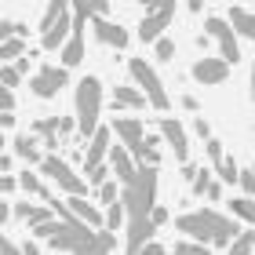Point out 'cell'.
Listing matches in <instances>:
<instances>
[{"label":"cell","instance_id":"47","mask_svg":"<svg viewBox=\"0 0 255 255\" xmlns=\"http://www.w3.org/2000/svg\"><path fill=\"white\" fill-rule=\"evenodd\" d=\"M7 37H15V22H0V40H7Z\"/></svg>","mask_w":255,"mask_h":255},{"label":"cell","instance_id":"31","mask_svg":"<svg viewBox=\"0 0 255 255\" xmlns=\"http://www.w3.org/2000/svg\"><path fill=\"white\" fill-rule=\"evenodd\" d=\"M190 182H193V193H197V197H204V190H208V182H212V171H208V168H197Z\"/></svg>","mask_w":255,"mask_h":255},{"label":"cell","instance_id":"20","mask_svg":"<svg viewBox=\"0 0 255 255\" xmlns=\"http://www.w3.org/2000/svg\"><path fill=\"white\" fill-rule=\"evenodd\" d=\"M33 135H40V142L55 149V135H59V117H40L37 124H33Z\"/></svg>","mask_w":255,"mask_h":255},{"label":"cell","instance_id":"1","mask_svg":"<svg viewBox=\"0 0 255 255\" xmlns=\"http://www.w3.org/2000/svg\"><path fill=\"white\" fill-rule=\"evenodd\" d=\"M157 201V164H135V175L124 182L121 190V204H124V219H128V252H138L142 241H149L153 223H149V208Z\"/></svg>","mask_w":255,"mask_h":255},{"label":"cell","instance_id":"34","mask_svg":"<svg viewBox=\"0 0 255 255\" xmlns=\"http://www.w3.org/2000/svg\"><path fill=\"white\" fill-rule=\"evenodd\" d=\"M117 197H121V190L113 186L110 179H102V182H99V201H106V204H110V201H117Z\"/></svg>","mask_w":255,"mask_h":255},{"label":"cell","instance_id":"6","mask_svg":"<svg viewBox=\"0 0 255 255\" xmlns=\"http://www.w3.org/2000/svg\"><path fill=\"white\" fill-rule=\"evenodd\" d=\"M84 26H88V15L84 11H73V22H69V33L62 40V66L73 69L84 62Z\"/></svg>","mask_w":255,"mask_h":255},{"label":"cell","instance_id":"51","mask_svg":"<svg viewBox=\"0 0 255 255\" xmlns=\"http://www.w3.org/2000/svg\"><path fill=\"white\" fill-rule=\"evenodd\" d=\"M15 69H18L22 77H26V73H29V59H18V62H15Z\"/></svg>","mask_w":255,"mask_h":255},{"label":"cell","instance_id":"21","mask_svg":"<svg viewBox=\"0 0 255 255\" xmlns=\"http://www.w3.org/2000/svg\"><path fill=\"white\" fill-rule=\"evenodd\" d=\"M234 255H248L255 248V230H237L234 237H230V245H226Z\"/></svg>","mask_w":255,"mask_h":255},{"label":"cell","instance_id":"15","mask_svg":"<svg viewBox=\"0 0 255 255\" xmlns=\"http://www.w3.org/2000/svg\"><path fill=\"white\" fill-rule=\"evenodd\" d=\"M106 157H110V171H113V175H117L121 182H128V179L135 175V157L128 153L124 146H113V142H110V149H106Z\"/></svg>","mask_w":255,"mask_h":255},{"label":"cell","instance_id":"29","mask_svg":"<svg viewBox=\"0 0 255 255\" xmlns=\"http://www.w3.org/2000/svg\"><path fill=\"white\" fill-rule=\"evenodd\" d=\"M171 252H175V255H208L212 248H208L204 241H179V245L171 248Z\"/></svg>","mask_w":255,"mask_h":255},{"label":"cell","instance_id":"36","mask_svg":"<svg viewBox=\"0 0 255 255\" xmlns=\"http://www.w3.org/2000/svg\"><path fill=\"white\" fill-rule=\"evenodd\" d=\"M84 171H88V179L95 182V186H99L102 179H110V164H91V168H84Z\"/></svg>","mask_w":255,"mask_h":255},{"label":"cell","instance_id":"52","mask_svg":"<svg viewBox=\"0 0 255 255\" xmlns=\"http://www.w3.org/2000/svg\"><path fill=\"white\" fill-rule=\"evenodd\" d=\"M201 4H204V0H190V11H201Z\"/></svg>","mask_w":255,"mask_h":255},{"label":"cell","instance_id":"46","mask_svg":"<svg viewBox=\"0 0 255 255\" xmlns=\"http://www.w3.org/2000/svg\"><path fill=\"white\" fill-rule=\"evenodd\" d=\"M193 131L201 135V138H208V135H212V128H208V121H201V117H197V124H193Z\"/></svg>","mask_w":255,"mask_h":255},{"label":"cell","instance_id":"44","mask_svg":"<svg viewBox=\"0 0 255 255\" xmlns=\"http://www.w3.org/2000/svg\"><path fill=\"white\" fill-rule=\"evenodd\" d=\"M11 124H15V113H11V110H0V131L11 128Z\"/></svg>","mask_w":255,"mask_h":255},{"label":"cell","instance_id":"18","mask_svg":"<svg viewBox=\"0 0 255 255\" xmlns=\"http://www.w3.org/2000/svg\"><path fill=\"white\" fill-rule=\"evenodd\" d=\"M113 102L124 106V110H142L146 106V95L138 88H131V84H121V88H113Z\"/></svg>","mask_w":255,"mask_h":255},{"label":"cell","instance_id":"22","mask_svg":"<svg viewBox=\"0 0 255 255\" xmlns=\"http://www.w3.org/2000/svg\"><path fill=\"white\" fill-rule=\"evenodd\" d=\"M15 153H18L22 160H29V164H37V160H40L37 138H33V135H18V138H15Z\"/></svg>","mask_w":255,"mask_h":255},{"label":"cell","instance_id":"2","mask_svg":"<svg viewBox=\"0 0 255 255\" xmlns=\"http://www.w3.org/2000/svg\"><path fill=\"white\" fill-rule=\"evenodd\" d=\"M175 226L182 230V234H190L193 241H204L208 248H226V245H230V237H234L237 230H241L234 219L219 215V212H212V208L179 215V219H175Z\"/></svg>","mask_w":255,"mask_h":255},{"label":"cell","instance_id":"16","mask_svg":"<svg viewBox=\"0 0 255 255\" xmlns=\"http://www.w3.org/2000/svg\"><path fill=\"white\" fill-rule=\"evenodd\" d=\"M66 208H69V212H73L77 219H84L91 230H99V226H102V212H99L95 204H88V201H84V193H69Z\"/></svg>","mask_w":255,"mask_h":255},{"label":"cell","instance_id":"33","mask_svg":"<svg viewBox=\"0 0 255 255\" xmlns=\"http://www.w3.org/2000/svg\"><path fill=\"white\" fill-rule=\"evenodd\" d=\"M226 157V149H223V142H219V138H212L208 135V160H212V168L219 164V160Z\"/></svg>","mask_w":255,"mask_h":255},{"label":"cell","instance_id":"24","mask_svg":"<svg viewBox=\"0 0 255 255\" xmlns=\"http://www.w3.org/2000/svg\"><path fill=\"white\" fill-rule=\"evenodd\" d=\"M157 160H160L157 138L153 135H142V142H138V164H157Z\"/></svg>","mask_w":255,"mask_h":255},{"label":"cell","instance_id":"42","mask_svg":"<svg viewBox=\"0 0 255 255\" xmlns=\"http://www.w3.org/2000/svg\"><path fill=\"white\" fill-rule=\"evenodd\" d=\"M73 131H77V121H69V117H66V121H59V135H62V138H69Z\"/></svg>","mask_w":255,"mask_h":255},{"label":"cell","instance_id":"19","mask_svg":"<svg viewBox=\"0 0 255 255\" xmlns=\"http://www.w3.org/2000/svg\"><path fill=\"white\" fill-rule=\"evenodd\" d=\"M230 29L241 37H255V18L248 7H230Z\"/></svg>","mask_w":255,"mask_h":255},{"label":"cell","instance_id":"37","mask_svg":"<svg viewBox=\"0 0 255 255\" xmlns=\"http://www.w3.org/2000/svg\"><path fill=\"white\" fill-rule=\"evenodd\" d=\"M18 80H22V73H18V69H15V66H4V69H0V84H7V88H15V84H18Z\"/></svg>","mask_w":255,"mask_h":255},{"label":"cell","instance_id":"7","mask_svg":"<svg viewBox=\"0 0 255 255\" xmlns=\"http://www.w3.org/2000/svg\"><path fill=\"white\" fill-rule=\"evenodd\" d=\"M66 84H69V69L66 66H40L37 73H33V80H29V88H33L37 99H55Z\"/></svg>","mask_w":255,"mask_h":255},{"label":"cell","instance_id":"50","mask_svg":"<svg viewBox=\"0 0 255 255\" xmlns=\"http://www.w3.org/2000/svg\"><path fill=\"white\" fill-rule=\"evenodd\" d=\"M7 219H11V204L0 201V223H7Z\"/></svg>","mask_w":255,"mask_h":255},{"label":"cell","instance_id":"39","mask_svg":"<svg viewBox=\"0 0 255 255\" xmlns=\"http://www.w3.org/2000/svg\"><path fill=\"white\" fill-rule=\"evenodd\" d=\"M0 110H15V91L7 84H0Z\"/></svg>","mask_w":255,"mask_h":255},{"label":"cell","instance_id":"8","mask_svg":"<svg viewBox=\"0 0 255 255\" xmlns=\"http://www.w3.org/2000/svg\"><path fill=\"white\" fill-rule=\"evenodd\" d=\"M204 33H208V37H215V40H219V59H226L230 66H234V62H241L237 33L230 29V22H226V18H208V22H204Z\"/></svg>","mask_w":255,"mask_h":255},{"label":"cell","instance_id":"38","mask_svg":"<svg viewBox=\"0 0 255 255\" xmlns=\"http://www.w3.org/2000/svg\"><path fill=\"white\" fill-rule=\"evenodd\" d=\"M168 208H160V204H153V208H149V223H153V226H164L168 223Z\"/></svg>","mask_w":255,"mask_h":255},{"label":"cell","instance_id":"43","mask_svg":"<svg viewBox=\"0 0 255 255\" xmlns=\"http://www.w3.org/2000/svg\"><path fill=\"white\" fill-rule=\"evenodd\" d=\"M204 197H208V201H219V197H223V186H219V182H208Z\"/></svg>","mask_w":255,"mask_h":255},{"label":"cell","instance_id":"13","mask_svg":"<svg viewBox=\"0 0 255 255\" xmlns=\"http://www.w3.org/2000/svg\"><path fill=\"white\" fill-rule=\"evenodd\" d=\"M160 135L171 142V153H175V160H186V157H190V142H186V131H182L179 121L160 117Z\"/></svg>","mask_w":255,"mask_h":255},{"label":"cell","instance_id":"48","mask_svg":"<svg viewBox=\"0 0 255 255\" xmlns=\"http://www.w3.org/2000/svg\"><path fill=\"white\" fill-rule=\"evenodd\" d=\"M29 208H33V204H26V201H18L15 208H11V215H18V219H26V212H29Z\"/></svg>","mask_w":255,"mask_h":255},{"label":"cell","instance_id":"32","mask_svg":"<svg viewBox=\"0 0 255 255\" xmlns=\"http://www.w3.org/2000/svg\"><path fill=\"white\" fill-rule=\"evenodd\" d=\"M215 171H219V179H223V182H237V164H234V160H219V164H215Z\"/></svg>","mask_w":255,"mask_h":255},{"label":"cell","instance_id":"23","mask_svg":"<svg viewBox=\"0 0 255 255\" xmlns=\"http://www.w3.org/2000/svg\"><path fill=\"white\" fill-rule=\"evenodd\" d=\"M18 186L26 190V193H37V197H44V201H51V193H48V186L40 182V175H37V171H22Z\"/></svg>","mask_w":255,"mask_h":255},{"label":"cell","instance_id":"25","mask_svg":"<svg viewBox=\"0 0 255 255\" xmlns=\"http://www.w3.org/2000/svg\"><path fill=\"white\" fill-rule=\"evenodd\" d=\"M22 51H26V37H7V40H0V62L18 59Z\"/></svg>","mask_w":255,"mask_h":255},{"label":"cell","instance_id":"27","mask_svg":"<svg viewBox=\"0 0 255 255\" xmlns=\"http://www.w3.org/2000/svg\"><path fill=\"white\" fill-rule=\"evenodd\" d=\"M121 223H124V204L117 197V201H110V212L102 215V226H106V230H121Z\"/></svg>","mask_w":255,"mask_h":255},{"label":"cell","instance_id":"4","mask_svg":"<svg viewBox=\"0 0 255 255\" xmlns=\"http://www.w3.org/2000/svg\"><path fill=\"white\" fill-rule=\"evenodd\" d=\"M128 69H131V80L138 84V91L146 95V102H149L153 110H160V113H164V110L171 106V99H168L164 84H160V77L153 73V66H149V62H142V59H131V62H128Z\"/></svg>","mask_w":255,"mask_h":255},{"label":"cell","instance_id":"12","mask_svg":"<svg viewBox=\"0 0 255 255\" xmlns=\"http://www.w3.org/2000/svg\"><path fill=\"white\" fill-rule=\"evenodd\" d=\"M110 131H117L121 142H124V149H128L131 157H138V142H142V135H146V131H142V121H135V117H117Z\"/></svg>","mask_w":255,"mask_h":255},{"label":"cell","instance_id":"45","mask_svg":"<svg viewBox=\"0 0 255 255\" xmlns=\"http://www.w3.org/2000/svg\"><path fill=\"white\" fill-rule=\"evenodd\" d=\"M18 186V182L15 179H11V175H0V193H11V190H15Z\"/></svg>","mask_w":255,"mask_h":255},{"label":"cell","instance_id":"53","mask_svg":"<svg viewBox=\"0 0 255 255\" xmlns=\"http://www.w3.org/2000/svg\"><path fill=\"white\" fill-rule=\"evenodd\" d=\"M0 149H4V135H0Z\"/></svg>","mask_w":255,"mask_h":255},{"label":"cell","instance_id":"40","mask_svg":"<svg viewBox=\"0 0 255 255\" xmlns=\"http://www.w3.org/2000/svg\"><path fill=\"white\" fill-rule=\"evenodd\" d=\"M138 252H146V255H164V245H157V241H142V248Z\"/></svg>","mask_w":255,"mask_h":255},{"label":"cell","instance_id":"14","mask_svg":"<svg viewBox=\"0 0 255 255\" xmlns=\"http://www.w3.org/2000/svg\"><path fill=\"white\" fill-rule=\"evenodd\" d=\"M110 138H113V131H110V128H95V131L88 135V153H84V168H91V164H102V160H106Z\"/></svg>","mask_w":255,"mask_h":255},{"label":"cell","instance_id":"9","mask_svg":"<svg viewBox=\"0 0 255 255\" xmlns=\"http://www.w3.org/2000/svg\"><path fill=\"white\" fill-rule=\"evenodd\" d=\"M88 26H91V33H95L102 44H113V48H128V29H124V26H117L113 18H106V15H88Z\"/></svg>","mask_w":255,"mask_h":255},{"label":"cell","instance_id":"3","mask_svg":"<svg viewBox=\"0 0 255 255\" xmlns=\"http://www.w3.org/2000/svg\"><path fill=\"white\" fill-rule=\"evenodd\" d=\"M99 110H102V80L84 77L77 84V135H80V142L99 128Z\"/></svg>","mask_w":255,"mask_h":255},{"label":"cell","instance_id":"17","mask_svg":"<svg viewBox=\"0 0 255 255\" xmlns=\"http://www.w3.org/2000/svg\"><path fill=\"white\" fill-rule=\"evenodd\" d=\"M69 22H73V18H69L66 11H62V15H59V18H55L48 29L40 33V48H44V51H55V48H62V40H66V33H69Z\"/></svg>","mask_w":255,"mask_h":255},{"label":"cell","instance_id":"10","mask_svg":"<svg viewBox=\"0 0 255 255\" xmlns=\"http://www.w3.org/2000/svg\"><path fill=\"white\" fill-rule=\"evenodd\" d=\"M230 77V62L226 59H212V55H204V59L193 62V80L197 84H223Z\"/></svg>","mask_w":255,"mask_h":255},{"label":"cell","instance_id":"30","mask_svg":"<svg viewBox=\"0 0 255 255\" xmlns=\"http://www.w3.org/2000/svg\"><path fill=\"white\" fill-rule=\"evenodd\" d=\"M153 44H157V59H160V62H171V59H175V40H168L164 33H160Z\"/></svg>","mask_w":255,"mask_h":255},{"label":"cell","instance_id":"35","mask_svg":"<svg viewBox=\"0 0 255 255\" xmlns=\"http://www.w3.org/2000/svg\"><path fill=\"white\" fill-rule=\"evenodd\" d=\"M237 182H241V190L252 197V190H255V175H252V168H237Z\"/></svg>","mask_w":255,"mask_h":255},{"label":"cell","instance_id":"26","mask_svg":"<svg viewBox=\"0 0 255 255\" xmlns=\"http://www.w3.org/2000/svg\"><path fill=\"white\" fill-rule=\"evenodd\" d=\"M230 212H234L237 219H241V223H255V204H252V197L245 193V197H241V201H230Z\"/></svg>","mask_w":255,"mask_h":255},{"label":"cell","instance_id":"5","mask_svg":"<svg viewBox=\"0 0 255 255\" xmlns=\"http://www.w3.org/2000/svg\"><path fill=\"white\" fill-rule=\"evenodd\" d=\"M37 164H40V171H44V175H48V179H55V182H59V186H62L66 193H84V190H88V182L80 179V175H77V171L66 164L62 157L48 153V157H40Z\"/></svg>","mask_w":255,"mask_h":255},{"label":"cell","instance_id":"28","mask_svg":"<svg viewBox=\"0 0 255 255\" xmlns=\"http://www.w3.org/2000/svg\"><path fill=\"white\" fill-rule=\"evenodd\" d=\"M77 11H84V15H106L110 11V0H73Z\"/></svg>","mask_w":255,"mask_h":255},{"label":"cell","instance_id":"41","mask_svg":"<svg viewBox=\"0 0 255 255\" xmlns=\"http://www.w3.org/2000/svg\"><path fill=\"white\" fill-rule=\"evenodd\" d=\"M138 4H142L146 11H157V7H171L175 0H138Z\"/></svg>","mask_w":255,"mask_h":255},{"label":"cell","instance_id":"11","mask_svg":"<svg viewBox=\"0 0 255 255\" xmlns=\"http://www.w3.org/2000/svg\"><path fill=\"white\" fill-rule=\"evenodd\" d=\"M171 15H175V4H171V7H157V11H149V15L142 18V26H138V37H142V44H153L160 33L171 26Z\"/></svg>","mask_w":255,"mask_h":255},{"label":"cell","instance_id":"49","mask_svg":"<svg viewBox=\"0 0 255 255\" xmlns=\"http://www.w3.org/2000/svg\"><path fill=\"white\" fill-rule=\"evenodd\" d=\"M0 252H4V255H15L18 248H15V245H11V241H7L4 234H0Z\"/></svg>","mask_w":255,"mask_h":255}]
</instances>
